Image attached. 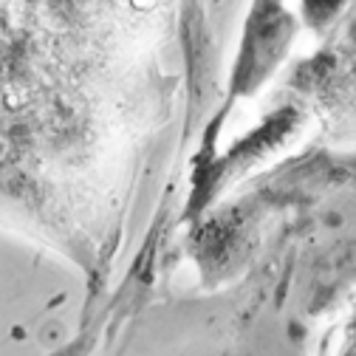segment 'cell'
Instances as JSON below:
<instances>
[{"label": "cell", "instance_id": "6da1fadb", "mask_svg": "<svg viewBox=\"0 0 356 356\" xmlns=\"http://www.w3.org/2000/svg\"><path fill=\"white\" fill-rule=\"evenodd\" d=\"M302 3H305V20L314 29H323L339 12L342 0H302Z\"/></svg>", "mask_w": 356, "mask_h": 356}]
</instances>
